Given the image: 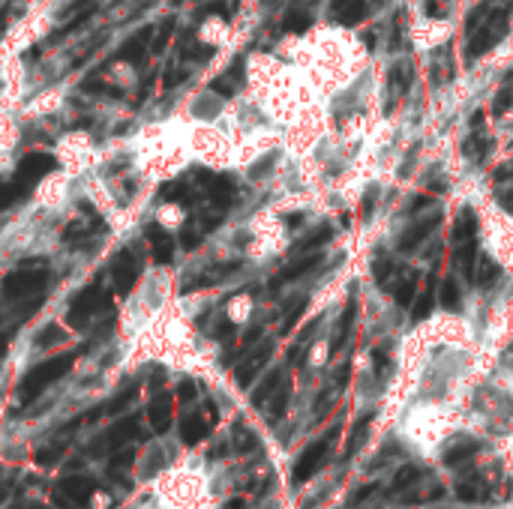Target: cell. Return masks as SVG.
Here are the masks:
<instances>
[{"instance_id":"11","label":"cell","mask_w":513,"mask_h":509,"mask_svg":"<svg viewBox=\"0 0 513 509\" xmlns=\"http://www.w3.org/2000/svg\"><path fill=\"white\" fill-rule=\"evenodd\" d=\"M321 263V254H309V258H300V261H294V263H288L285 270H279V276L270 281V288H279V285H285V281H294V279H300L306 276L312 267H318Z\"/></svg>"},{"instance_id":"42","label":"cell","mask_w":513,"mask_h":509,"mask_svg":"<svg viewBox=\"0 0 513 509\" xmlns=\"http://www.w3.org/2000/svg\"><path fill=\"white\" fill-rule=\"evenodd\" d=\"M498 204H501L507 213H513V195H510V192H501V195H498Z\"/></svg>"},{"instance_id":"12","label":"cell","mask_w":513,"mask_h":509,"mask_svg":"<svg viewBox=\"0 0 513 509\" xmlns=\"http://www.w3.org/2000/svg\"><path fill=\"white\" fill-rule=\"evenodd\" d=\"M432 303H435V276H429L426 288L420 290L417 303H414V308H411V317H414V324H420L423 317H429V312H432Z\"/></svg>"},{"instance_id":"17","label":"cell","mask_w":513,"mask_h":509,"mask_svg":"<svg viewBox=\"0 0 513 509\" xmlns=\"http://www.w3.org/2000/svg\"><path fill=\"white\" fill-rule=\"evenodd\" d=\"M474 254H477V249H474V240H465L462 243V249L456 252V267H459V272L468 279V281H474Z\"/></svg>"},{"instance_id":"4","label":"cell","mask_w":513,"mask_h":509,"mask_svg":"<svg viewBox=\"0 0 513 509\" xmlns=\"http://www.w3.org/2000/svg\"><path fill=\"white\" fill-rule=\"evenodd\" d=\"M45 281H48V270L45 267H24L21 263V270L9 272V276L3 279V294L9 299L30 297V294H36V290L45 288Z\"/></svg>"},{"instance_id":"3","label":"cell","mask_w":513,"mask_h":509,"mask_svg":"<svg viewBox=\"0 0 513 509\" xmlns=\"http://www.w3.org/2000/svg\"><path fill=\"white\" fill-rule=\"evenodd\" d=\"M180 456L174 452H168V447H159V443H150V447H144L138 452V459H135V479L144 485H150L153 479H159L165 470L174 465Z\"/></svg>"},{"instance_id":"46","label":"cell","mask_w":513,"mask_h":509,"mask_svg":"<svg viewBox=\"0 0 513 509\" xmlns=\"http://www.w3.org/2000/svg\"><path fill=\"white\" fill-rule=\"evenodd\" d=\"M345 3H351V0H333V12H336V9H342Z\"/></svg>"},{"instance_id":"14","label":"cell","mask_w":513,"mask_h":509,"mask_svg":"<svg viewBox=\"0 0 513 509\" xmlns=\"http://www.w3.org/2000/svg\"><path fill=\"white\" fill-rule=\"evenodd\" d=\"M474 231H477V216H474L471 207H465V210L459 213L456 225H453V240L456 243H465V240L474 237Z\"/></svg>"},{"instance_id":"1","label":"cell","mask_w":513,"mask_h":509,"mask_svg":"<svg viewBox=\"0 0 513 509\" xmlns=\"http://www.w3.org/2000/svg\"><path fill=\"white\" fill-rule=\"evenodd\" d=\"M153 509H210L213 506V474L201 456L183 452L159 479H153Z\"/></svg>"},{"instance_id":"27","label":"cell","mask_w":513,"mask_h":509,"mask_svg":"<svg viewBox=\"0 0 513 509\" xmlns=\"http://www.w3.org/2000/svg\"><path fill=\"white\" fill-rule=\"evenodd\" d=\"M330 228H327V225H321V228H315L312 234H309V237H306L303 243H297V246H294V252H300V249H315V246H321V243L324 240H330Z\"/></svg>"},{"instance_id":"24","label":"cell","mask_w":513,"mask_h":509,"mask_svg":"<svg viewBox=\"0 0 513 509\" xmlns=\"http://www.w3.org/2000/svg\"><path fill=\"white\" fill-rule=\"evenodd\" d=\"M93 12H96V9H93V6H90V9H84V12H78V15H75V18H72V21H69V24H63V27H60V30H57V33H51V36H48V42H57V39H63V36H69L72 30H78V27H81V24H84V21H87V18H90V15H93Z\"/></svg>"},{"instance_id":"47","label":"cell","mask_w":513,"mask_h":509,"mask_svg":"<svg viewBox=\"0 0 513 509\" xmlns=\"http://www.w3.org/2000/svg\"><path fill=\"white\" fill-rule=\"evenodd\" d=\"M174 3H180V0H174Z\"/></svg>"},{"instance_id":"41","label":"cell","mask_w":513,"mask_h":509,"mask_svg":"<svg viewBox=\"0 0 513 509\" xmlns=\"http://www.w3.org/2000/svg\"><path fill=\"white\" fill-rule=\"evenodd\" d=\"M432 201V198H426V195H423V198H414V201L408 204V213H417V210H423V207H426Z\"/></svg>"},{"instance_id":"9","label":"cell","mask_w":513,"mask_h":509,"mask_svg":"<svg viewBox=\"0 0 513 509\" xmlns=\"http://www.w3.org/2000/svg\"><path fill=\"white\" fill-rule=\"evenodd\" d=\"M147 240H150V252H153V261L156 263H168L174 258V237H171L168 231L153 225V228H147Z\"/></svg>"},{"instance_id":"25","label":"cell","mask_w":513,"mask_h":509,"mask_svg":"<svg viewBox=\"0 0 513 509\" xmlns=\"http://www.w3.org/2000/svg\"><path fill=\"white\" fill-rule=\"evenodd\" d=\"M510 105H513V87H501L492 102V117H504L510 111Z\"/></svg>"},{"instance_id":"34","label":"cell","mask_w":513,"mask_h":509,"mask_svg":"<svg viewBox=\"0 0 513 509\" xmlns=\"http://www.w3.org/2000/svg\"><path fill=\"white\" fill-rule=\"evenodd\" d=\"M303 306H306V299L300 297V299H297V303L291 306V312H288V315H285V324H282V333H288V330H291V326H294V321H297V317H300V312H303Z\"/></svg>"},{"instance_id":"8","label":"cell","mask_w":513,"mask_h":509,"mask_svg":"<svg viewBox=\"0 0 513 509\" xmlns=\"http://www.w3.org/2000/svg\"><path fill=\"white\" fill-rule=\"evenodd\" d=\"M438 222H441V216H429V219H423V222H414L408 225L402 234H399V249L402 252H411V249H417L423 240L429 237L432 231L438 228Z\"/></svg>"},{"instance_id":"38","label":"cell","mask_w":513,"mask_h":509,"mask_svg":"<svg viewBox=\"0 0 513 509\" xmlns=\"http://www.w3.org/2000/svg\"><path fill=\"white\" fill-rule=\"evenodd\" d=\"M486 12H489V9H486V6H477V9H474V12H471V15H468V21H465V33H471V30H474V27H477V24H480V21H483V18H486Z\"/></svg>"},{"instance_id":"15","label":"cell","mask_w":513,"mask_h":509,"mask_svg":"<svg viewBox=\"0 0 513 509\" xmlns=\"http://www.w3.org/2000/svg\"><path fill=\"white\" fill-rule=\"evenodd\" d=\"M495 276H498V263L492 261V254H480L477 263H474V281L480 288H486V285L495 281Z\"/></svg>"},{"instance_id":"22","label":"cell","mask_w":513,"mask_h":509,"mask_svg":"<svg viewBox=\"0 0 513 509\" xmlns=\"http://www.w3.org/2000/svg\"><path fill=\"white\" fill-rule=\"evenodd\" d=\"M309 24H312V15H309V12H300V9L288 12L285 21H282V27H285V30H291V33H303Z\"/></svg>"},{"instance_id":"6","label":"cell","mask_w":513,"mask_h":509,"mask_svg":"<svg viewBox=\"0 0 513 509\" xmlns=\"http://www.w3.org/2000/svg\"><path fill=\"white\" fill-rule=\"evenodd\" d=\"M111 279H114V288H117V294L126 297L132 290L135 285V279H138V267H135V258H132V252H120V254H114V261H111Z\"/></svg>"},{"instance_id":"16","label":"cell","mask_w":513,"mask_h":509,"mask_svg":"<svg viewBox=\"0 0 513 509\" xmlns=\"http://www.w3.org/2000/svg\"><path fill=\"white\" fill-rule=\"evenodd\" d=\"M207 183H210V195H213V204L219 207H228L231 198H234V183L228 177H207Z\"/></svg>"},{"instance_id":"21","label":"cell","mask_w":513,"mask_h":509,"mask_svg":"<svg viewBox=\"0 0 513 509\" xmlns=\"http://www.w3.org/2000/svg\"><path fill=\"white\" fill-rule=\"evenodd\" d=\"M417 285H420L417 272H411V276L405 279L399 288H396V303H399V306H408L411 299H414V294H417Z\"/></svg>"},{"instance_id":"36","label":"cell","mask_w":513,"mask_h":509,"mask_svg":"<svg viewBox=\"0 0 513 509\" xmlns=\"http://www.w3.org/2000/svg\"><path fill=\"white\" fill-rule=\"evenodd\" d=\"M459 497H462V501H480V485H477V483H462V485H459Z\"/></svg>"},{"instance_id":"45","label":"cell","mask_w":513,"mask_h":509,"mask_svg":"<svg viewBox=\"0 0 513 509\" xmlns=\"http://www.w3.org/2000/svg\"><path fill=\"white\" fill-rule=\"evenodd\" d=\"M300 222H303V216H300V213H291V216H288V225H291V228H297Z\"/></svg>"},{"instance_id":"33","label":"cell","mask_w":513,"mask_h":509,"mask_svg":"<svg viewBox=\"0 0 513 509\" xmlns=\"http://www.w3.org/2000/svg\"><path fill=\"white\" fill-rule=\"evenodd\" d=\"M390 261H387V258H378L375 261V267H372V276H375V281H378V285H384V281H387V276H390Z\"/></svg>"},{"instance_id":"35","label":"cell","mask_w":513,"mask_h":509,"mask_svg":"<svg viewBox=\"0 0 513 509\" xmlns=\"http://www.w3.org/2000/svg\"><path fill=\"white\" fill-rule=\"evenodd\" d=\"M210 54H213V51L207 48V45H198V42H195V45H189V48L183 51V57H195V60H210Z\"/></svg>"},{"instance_id":"7","label":"cell","mask_w":513,"mask_h":509,"mask_svg":"<svg viewBox=\"0 0 513 509\" xmlns=\"http://www.w3.org/2000/svg\"><path fill=\"white\" fill-rule=\"evenodd\" d=\"M96 299H99V288H96V285H90V288H84V290H81V294L69 303L66 321H69L72 326H75V330H78V326H84V324H87V317L93 315Z\"/></svg>"},{"instance_id":"13","label":"cell","mask_w":513,"mask_h":509,"mask_svg":"<svg viewBox=\"0 0 513 509\" xmlns=\"http://www.w3.org/2000/svg\"><path fill=\"white\" fill-rule=\"evenodd\" d=\"M270 351H273V344H270V342H264V344H261V348H258L255 353H252V357H249L246 362H243V369L237 371L240 384H249V378H252V375H255V371H258V369H261V366H264V362H267V357H270Z\"/></svg>"},{"instance_id":"44","label":"cell","mask_w":513,"mask_h":509,"mask_svg":"<svg viewBox=\"0 0 513 509\" xmlns=\"http://www.w3.org/2000/svg\"><path fill=\"white\" fill-rule=\"evenodd\" d=\"M372 207H375V195L369 192V195H366V201H363V216H369V210H372Z\"/></svg>"},{"instance_id":"5","label":"cell","mask_w":513,"mask_h":509,"mask_svg":"<svg viewBox=\"0 0 513 509\" xmlns=\"http://www.w3.org/2000/svg\"><path fill=\"white\" fill-rule=\"evenodd\" d=\"M54 168H57V159L48 156V153H27V156L18 162V171H15V180H12V183L21 189V195H24L27 189L36 183V180L45 177V174H48V171H54Z\"/></svg>"},{"instance_id":"19","label":"cell","mask_w":513,"mask_h":509,"mask_svg":"<svg viewBox=\"0 0 513 509\" xmlns=\"http://www.w3.org/2000/svg\"><path fill=\"white\" fill-rule=\"evenodd\" d=\"M441 306L447 308V312H459V306H462V299H459V288L453 279H444V285H441Z\"/></svg>"},{"instance_id":"30","label":"cell","mask_w":513,"mask_h":509,"mask_svg":"<svg viewBox=\"0 0 513 509\" xmlns=\"http://www.w3.org/2000/svg\"><path fill=\"white\" fill-rule=\"evenodd\" d=\"M474 450H477L474 443H459V447H453V450H447V452H444V461H447V465H459V461L468 459Z\"/></svg>"},{"instance_id":"37","label":"cell","mask_w":513,"mask_h":509,"mask_svg":"<svg viewBox=\"0 0 513 509\" xmlns=\"http://www.w3.org/2000/svg\"><path fill=\"white\" fill-rule=\"evenodd\" d=\"M180 243H183L186 249H195L198 246V231L192 225H183V231H180Z\"/></svg>"},{"instance_id":"32","label":"cell","mask_w":513,"mask_h":509,"mask_svg":"<svg viewBox=\"0 0 513 509\" xmlns=\"http://www.w3.org/2000/svg\"><path fill=\"white\" fill-rule=\"evenodd\" d=\"M60 326H45V330H39V335H36V344H39V348H45V344H54V342H60Z\"/></svg>"},{"instance_id":"28","label":"cell","mask_w":513,"mask_h":509,"mask_svg":"<svg viewBox=\"0 0 513 509\" xmlns=\"http://www.w3.org/2000/svg\"><path fill=\"white\" fill-rule=\"evenodd\" d=\"M351 324H354V303H348L345 315H342V321H339V330H336V339H333V351H336L339 344L345 342V335H348V330H351Z\"/></svg>"},{"instance_id":"40","label":"cell","mask_w":513,"mask_h":509,"mask_svg":"<svg viewBox=\"0 0 513 509\" xmlns=\"http://www.w3.org/2000/svg\"><path fill=\"white\" fill-rule=\"evenodd\" d=\"M81 87H84L87 90V93H117V90L114 87H108V84H102V81H84V84H81Z\"/></svg>"},{"instance_id":"29","label":"cell","mask_w":513,"mask_h":509,"mask_svg":"<svg viewBox=\"0 0 513 509\" xmlns=\"http://www.w3.org/2000/svg\"><path fill=\"white\" fill-rule=\"evenodd\" d=\"M18 198H21V189L15 183H0V210H9Z\"/></svg>"},{"instance_id":"39","label":"cell","mask_w":513,"mask_h":509,"mask_svg":"<svg viewBox=\"0 0 513 509\" xmlns=\"http://www.w3.org/2000/svg\"><path fill=\"white\" fill-rule=\"evenodd\" d=\"M90 509H111V494H108V492H93V497H90Z\"/></svg>"},{"instance_id":"43","label":"cell","mask_w":513,"mask_h":509,"mask_svg":"<svg viewBox=\"0 0 513 509\" xmlns=\"http://www.w3.org/2000/svg\"><path fill=\"white\" fill-rule=\"evenodd\" d=\"M471 129H474V132H480V129H483V111H477V114L471 117Z\"/></svg>"},{"instance_id":"18","label":"cell","mask_w":513,"mask_h":509,"mask_svg":"<svg viewBox=\"0 0 513 509\" xmlns=\"http://www.w3.org/2000/svg\"><path fill=\"white\" fill-rule=\"evenodd\" d=\"M366 12H369V6L363 3V0H351V3H345L342 9H336V18L342 24H357V21H363L366 18Z\"/></svg>"},{"instance_id":"10","label":"cell","mask_w":513,"mask_h":509,"mask_svg":"<svg viewBox=\"0 0 513 509\" xmlns=\"http://www.w3.org/2000/svg\"><path fill=\"white\" fill-rule=\"evenodd\" d=\"M150 39H153V27H141L138 33L129 36V39L123 42V48H120V60H126V63H141Z\"/></svg>"},{"instance_id":"31","label":"cell","mask_w":513,"mask_h":509,"mask_svg":"<svg viewBox=\"0 0 513 509\" xmlns=\"http://www.w3.org/2000/svg\"><path fill=\"white\" fill-rule=\"evenodd\" d=\"M171 33H174V21L159 24V33H156V39H153V54H162V51H165V45H168V39H171Z\"/></svg>"},{"instance_id":"2","label":"cell","mask_w":513,"mask_h":509,"mask_svg":"<svg viewBox=\"0 0 513 509\" xmlns=\"http://www.w3.org/2000/svg\"><path fill=\"white\" fill-rule=\"evenodd\" d=\"M507 33V12L495 9V12H486V18L468 33V48H465V60L471 63L477 57H483L486 51H492L495 45L504 39Z\"/></svg>"},{"instance_id":"26","label":"cell","mask_w":513,"mask_h":509,"mask_svg":"<svg viewBox=\"0 0 513 509\" xmlns=\"http://www.w3.org/2000/svg\"><path fill=\"white\" fill-rule=\"evenodd\" d=\"M417 479H420V470H417V468H402L399 474L393 476L390 488H393V492H402V488H408L411 483H417Z\"/></svg>"},{"instance_id":"23","label":"cell","mask_w":513,"mask_h":509,"mask_svg":"<svg viewBox=\"0 0 513 509\" xmlns=\"http://www.w3.org/2000/svg\"><path fill=\"white\" fill-rule=\"evenodd\" d=\"M93 231V225H84V222H72L66 231H63V240H66V246H78V243L87 240V234Z\"/></svg>"},{"instance_id":"20","label":"cell","mask_w":513,"mask_h":509,"mask_svg":"<svg viewBox=\"0 0 513 509\" xmlns=\"http://www.w3.org/2000/svg\"><path fill=\"white\" fill-rule=\"evenodd\" d=\"M159 198L162 201H195V195H189L186 183H168L159 189Z\"/></svg>"}]
</instances>
